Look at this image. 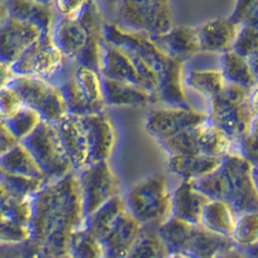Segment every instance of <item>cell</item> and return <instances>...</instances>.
Listing matches in <instances>:
<instances>
[{"label": "cell", "mask_w": 258, "mask_h": 258, "mask_svg": "<svg viewBox=\"0 0 258 258\" xmlns=\"http://www.w3.org/2000/svg\"><path fill=\"white\" fill-rule=\"evenodd\" d=\"M85 226L78 176L45 183L31 198L30 240L49 245L66 254L71 235Z\"/></svg>", "instance_id": "6da1fadb"}, {"label": "cell", "mask_w": 258, "mask_h": 258, "mask_svg": "<svg viewBox=\"0 0 258 258\" xmlns=\"http://www.w3.org/2000/svg\"><path fill=\"white\" fill-rule=\"evenodd\" d=\"M257 165H253L238 153L222 158L220 167L194 179L192 185L209 200H222L231 207L236 216L257 212L258 192L255 183Z\"/></svg>", "instance_id": "7a4b0ae2"}, {"label": "cell", "mask_w": 258, "mask_h": 258, "mask_svg": "<svg viewBox=\"0 0 258 258\" xmlns=\"http://www.w3.org/2000/svg\"><path fill=\"white\" fill-rule=\"evenodd\" d=\"M208 124L222 131L235 144L257 126V89L245 91L236 85L225 88L209 100Z\"/></svg>", "instance_id": "3957f363"}, {"label": "cell", "mask_w": 258, "mask_h": 258, "mask_svg": "<svg viewBox=\"0 0 258 258\" xmlns=\"http://www.w3.org/2000/svg\"><path fill=\"white\" fill-rule=\"evenodd\" d=\"M114 24L151 39L176 26L170 0H120L115 9Z\"/></svg>", "instance_id": "277c9868"}, {"label": "cell", "mask_w": 258, "mask_h": 258, "mask_svg": "<svg viewBox=\"0 0 258 258\" xmlns=\"http://www.w3.org/2000/svg\"><path fill=\"white\" fill-rule=\"evenodd\" d=\"M125 209L142 226H159L172 216L167 179L160 174L147 177L131 187L124 198Z\"/></svg>", "instance_id": "5b68a950"}, {"label": "cell", "mask_w": 258, "mask_h": 258, "mask_svg": "<svg viewBox=\"0 0 258 258\" xmlns=\"http://www.w3.org/2000/svg\"><path fill=\"white\" fill-rule=\"evenodd\" d=\"M21 144L31 154L47 183L58 181L74 172L53 124L41 121Z\"/></svg>", "instance_id": "8992f818"}, {"label": "cell", "mask_w": 258, "mask_h": 258, "mask_svg": "<svg viewBox=\"0 0 258 258\" xmlns=\"http://www.w3.org/2000/svg\"><path fill=\"white\" fill-rule=\"evenodd\" d=\"M8 85L20 96L25 107L38 112L45 123L54 124L68 114L59 88L45 79L13 75Z\"/></svg>", "instance_id": "52a82bcc"}, {"label": "cell", "mask_w": 258, "mask_h": 258, "mask_svg": "<svg viewBox=\"0 0 258 258\" xmlns=\"http://www.w3.org/2000/svg\"><path fill=\"white\" fill-rule=\"evenodd\" d=\"M78 182L85 220L106 202L120 195L119 181L110 168L109 161L87 165L79 172Z\"/></svg>", "instance_id": "ba28073f"}, {"label": "cell", "mask_w": 258, "mask_h": 258, "mask_svg": "<svg viewBox=\"0 0 258 258\" xmlns=\"http://www.w3.org/2000/svg\"><path fill=\"white\" fill-rule=\"evenodd\" d=\"M63 58L53 41L52 34L41 32V35L9 68L17 77L47 79L61 70Z\"/></svg>", "instance_id": "9c48e42d"}, {"label": "cell", "mask_w": 258, "mask_h": 258, "mask_svg": "<svg viewBox=\"0 0 258 258\" xmlns=\"http://www.w3.org/2000/svg\"><path fill=\"white\" fill-rule=\"evenodd\" d=\"M103 36L110 44L142 59L147 66L155 71L158 78L165 70L169 62V57L154 43L153 39L142 34L125 31L116 26L114 22H105Z\"/></svg>", "instance_id": "30bf717a"}, {"label": "cell", "mask_w": 258, "mask_h": 258, "mask_svg": "<svg viewBox=\"0 0 258 258\" xmlns=\"http://www.w3.org/2000/svg\"><path fill=\"white\" fill-rule=\"evenodd\" d=\"M31 198H21L0 186V241L9 244L30 240Z\"/></svg>", "instance_id": "8fae6325"}, {"label": "cell", "mask_w": 258, "mask_h": 258, "mask_svg": "<svg viewBox=\"0 0 258 258\" xmlns=\"http://www.w3.org/2000/svg\"><path fill=\"white\" fill-rule=\"evenodd\" d=\"M208 123V117L204 112L183 107L156 109L150 112L145 123L147 133L156 141H164L187 129Z\"/></svg>", "instance_id": "7c38bea8"}, {"label": "cell", "mask_w": 258, "mask_h": 258, "mask_svg": "<svg viewBox=\"0 0 258 258\" xmlns=\"http://www.w3.org/2000/svg\"><path fill=\"white\" fill-rule=\"evenodd\" d=\"M77 17L87 32V41L79 56L75 59L79 62V66H85L100 73L103 43H105V36H103L105 20L96 0H88Z\"/></svg>", "instance_id": "4fadbf2b"}, {"label": "cell", "mask_w": 258, "mask_h": 258, "mask_svg": "<svg viewBox=\"0 0 258 258\" xmlns=\"http://www.w3.org/2000/svg\"><path fill=\"white\" fill-rule=\"evenodd\" d=\"M87 144H88V165L109 161L116 141L115 126L105 112L82 116Z\"/></svg>", "instance_id": "5bb4252c"}, {"label": "cell", "mask_w": 258, "mask_h": 258, "mask_svg": "<svg viewBox=\"0 0 258 258\" xmlns=\"http://www.w3.org/2000/svg\"><path fill=\"white\" fill-rule=\"evenodd\" d=\"M41 35L38 27L9 17L0 25V63L11 66Z\"/></svg>", "instance_id": "9a60e30c"}, {"label": "cell", "mask_w": 258, "mask_h": 258, "mask_svg": "<svg viewBox=\"0 0 258 258\" xmlns=\"http://www.w3.org/2000/svg\"><path fill=\"white\" fill-rule=\"evenodd\" d=\"M58 135L63 151L69 158L74 172H80L88 165V144L82 117L66 114L53 124Z\"/></svg>", "instance_id": "2e32d148"}, {"label": "cell", "mask_w": 258, "mask_h": 258, "mask_svg": "<svg viewBox=\"0 0 258 258\" xmlns=\"http://www.w3.org/2000/svg\"><path fill=\"white\" fill-rule=\"evenodd\" d=\"M238 246L230 238L209 231L202 225H191L182 253L191 258H216Z\"/></svg>", "instance_id": "e0dca14e"}, {"label": "cell", "mask_w": 258, "mask_h": 258, "mask_svg": "<svg viewBox=\"0 0 258 258\" xmlns=\"http://www.w3.org/2000/svg\"><path fill=\"white\" fill-rule=\"evenodd\" d=\"M240 25L227 18H213L197 26L200 52L223 53L231 48Z\"/></svg>", "instance_id": "ac0fdd59"}, {"label": "cell", "mask_w": 258, "mask_h": 258, "mask_svg": "<svg viewBox=\"0 0 258 258\" xmlns=\"http://www.w3.org/2000/svg\"><path fill=\"white\" fill-rule=\"evenodd\" d=\"M208 202L206 195L194 187L191 179H182L178 187L170 194V217L188 225H199L203 208Z\"/></svg>", "instance_id": "d6986e66"}, {"label": "cell", "mask_w": 258, "mask_h": 258, "mask_svg": "<svg viewBox=\"0 0 258 258\" xmlns=\"http://www.w3.org/2000/svg\"><path fill=\"white\" fill-rule=\"evenodd\" d=\"M141 223L135 220L128 212H124L109 232L100 240L105 254L103 258L125 257L141 231Z\"/></svg>", "instance_id": "ffe728a7"}, {"label": "cell", "mask_w": 258, "mask_h": 258, "mask_svg": "<svg viewBox=\"0 0 258 258\" xmlns=\"http://www.w3.org/2000/svg\"><path fill=\"white\" fill-rule=\"evenodd\" d=\"M154 43L167 54L169 58L186 62L200 53L197 27L173 26L164 35L153 39Z\"/></svg>", "instance_id": "44dd1931"}, {"label": "cell", "mask_w": 258, "mask_h": 258, "mask_svg": "<svg viewBox=\"0 0 258 258\" xmlns=\"http://www.w3.org/2000/svg\"><path fill=\"white\" fill-rule=\"evenodd\" d=\"M100 75L107 79L115 80V82L128 83V84L141 87L132 57L123 49L110 44L106 40L103 43Z\"/></svg>", "instance_id": "7402d4cb"}, {"label": "cell", "mask_w": 258, "mask_h": 258, "mask_svg": "<svg viewBox=\"0 0 258 258\" xmlns=\"http://www.w3.org/2000/svg\"><path fill=\"white\" fill-rule=\"evenodd\" d=\"M183 63L178 59L169 58L167 68L158 78V101L167 103L170 107L190 109L185 93L183 83Z\"/></svg>", "instance_id": "603a6c76"}, {"label": "cell", "mask_w": 258, "mask_h": 258, "mask_svg": "<svg viewBox=\"0 0 258 258\" xmlns=\"http://www.w3.org/2000/svg\"><path fill=\"white\" fill-rule=\"evenodd\" d=\"M102 80L103 102L106 106L115 107H144L150 103L158 102L155 97L151 96L144 88L128 83L115 82L101 77Z\"/></svg>", "instance_id": "cb8c5ba5"}, {"label": "cell", "mask_w": 258, "mask_h": 258, "mask_svg": "<svg viewBox=\"0 0 258 258\" xmlns=\"http://www.w3.org/2000/svg\"><path fill=\"white\" fill-rule=\"evenodd\" d=\"M52 39L63 57L77 58L87 41V32L78 17H62L53 26Z\"/></svg>", "instance_id": "d4e9b609"}, {"label": "cell", "mask_w": 258, "mask_h": 258, "mask_svg": "<svg viewBox=\"0 0 258 258\" xmlns=\"http://www.w3.org/2000/svg\"><path fill=\"white\" fill-rule=\"evenodd\" d=\"M8 16L38 27L41 32H50L54 26L56 9L30 0H4Z\"/></svg>", "instance_id": "484cf974"}, {"label": "cell", "mask_w": 258, "mask_h": 258, "mask_svg": "<svg viewBox=\"0 0 258 258\" xmlns=\"http://www.w3.org/2000/svg\"><path fill=\"white\" fill-rule=\"evenodd\" d=\"M220 71L227 84L236 85L249 92L257 89V69L231 49L221 53Z\"/></svg>", "instance_id": "4316f807"}, {"label": "cell", "mask_w": 258, "mask_h": 258, "mask_svg": "<svg viewBox=\"0 0 258 258\" xmlns=\"http://www.w3.org/2000/svg\"><path fill=\"white\" fill-rule=\"evenodd\" d=\"M221 158L202 155H172L168 158V167L172 173L182 179H198L212 173L220 167Z\"/></svg>", "instance_id": "83f0119b"}, {"label": "cell", "mask_w": 258, "mask_h": 258, "mask_svg": "<svg viewBox=\"0 0 258 258\" xmlns=\"http://www.w3.org/2000/svg\"><path fill=\"white\" fill-rule=\"evenodd\" d=\"M236 217L238 216L227 203L222 200H209L203 208L199 225L214 234L231 239Z\"/></svg>", "instance_id": "f1b7e54d"}, {"label": "cell", "mask_w": 258, "mask_h": 258, "mask_svg": "<svg viewBox=\"0 0 258 258\" xmlns=\"http://www.w3.org/2000/svg\"><path fill=\"white\" fill-rule=\"evenodd\" d=\"M0 170L4 173L13 174V176L43 178L38 164L21 142L16 144L0 156Z\"/></svg>", "instance_id": "f546056e"}, {"label": "cell", "mask_w": 258, "mask_h": 258, "mask_svg": "<svg viewBox=\"0 0 258 258\" xmlns=\"http://www.w3.org/2000/svg\"><path fill=\"white\" fill-rule=\"evenodd\" d=\"M125 211L124 199L120 195H117V197L112 198L109 202H106L102 207H100L89 217H87L85 227L98 240H101Z\"/></svg>", "instance_id": "4dcf8cb0"}, {"label": "cell", "mask_w": 258, "mask_h": 258, "mask_svg": "<svg viewBox=\"0 0 258 258\" xmlns=\"http://www.w3.org/2000/svg\"><path fill=\"white\" fill-rule=\"evenodd\" d=\"M168 254L167 246L158 234V226H142L124 258H165Z\"/></svg>", "instance_id": "1f68e13d"}, {"label": "cell", "mask_w": 258, "mask_h": 258, "mask_svg": "<svg viewBox=\"0 0 258 258\" xmlns=\"http://www.w3.org/2000/svg\"><path fill=\"white\" fill-rule=\"evenodd\" d=\"M235 145L222 131L211 124H204L199 135V154L213 158H225L232 151Z\"/></svg>", "instance_id": "d6a6232c"}, {"label": "cell", "mask_w": 258, "mask_h": 258, "mask_svg": "<svg viewBox=\"0 0 258 258\" xmlns=\"http://www.w3.org/2000/svg\"><path fill=\"white\" fill-rule=\"evenodd\" d=\"M188 88L211 100L227 84L220 70H192L183 78Z\"/></svg>", "instance_id": "836d02e7"}, {"label": "cell", "mask_w": 258, "mask_h": 258, "mask_svg": "<svg viewBox=\"0 0 258 258\" xmlns=\"http://www.w3.org/2000/svg\"><path fill=\"white\" fill-rule=\"evenodd\" d=\"M66 254L70 258H103L102 244L87 227L74 232L69 239Z\"/></svg>", "instance_id": "e575fe53"}, {"label": "cell", "mask_w": 258, "mask_h": 258, "mask_svg": "<svg viewBox=\"0 0 258 258\" xmlns=\"http://www.w3.org/2000/svg\"><path fill=\"white\" fill-rule=\"evenodd\" d=\"M73 79L75 80L78 88L88 102L97 106L98 109L105 110L106 105L103 102L102 80H101L100 73L85 66H79Z\"/></svg>", "instance_id": "d590c367"}, {"label": "cell", "mask_w": 258, "mask_h": 258, "mask_svg": "<svg viewBox=\"0 0 258 258\" xmlns=\"http://www.w3.org/2000/svg\"><path fill=\"white\" fill-rule=\"evenodd\" d=\"M59 92L62 94V98L66 105V110L68 114L77 115V116H88V115L100 114V112H105V110L98 109L97 106L92 105L91 102L87 101L82 92L78 88L75 80L70 79L66 83L58 87Z\"/></svg>", "instance_id": "8d00e7d4"}, {"label": "cell", "mask_w": 258, "mask_h": 258, "mask_svg": "<svg viewBox=\"0 0 258 258\" xmlns=\"http://www.w3.org/2000/svg\"><path fill=\"white\" fill-rule=\"evenodd\" d=\"M203 125L187 129L185 132H181L173 137L168 138V140L160 141L159 145L163 147V150L167 151L169 156L197 155V154H199V135Z\"/></svg>", "instance_id": "74e56055"}, {"label": "cell", "mask_w": 258, "mask_h": 258, "mask_svg": "<svg viewBox=\"0 0 258 258\" xmlns=\"http://www.w3.org/2000/svg\"><path fill=\"white\" fill-rule=\"evenodd\" d=\"M231 240L238 248L249 249L257 245L258 240V214L257 212L240 214L236 217Z\"/></svg>", "instance_id": "f35d334b"}, {"label": "cell", "mask_w": 258, "mask_h": 258, "mask_svg": "<svg viewBox=\"0 0 258 258\" xmlns=\"http://www.w3.org/2000/svg\"><path fill=\"white\" fill-rule=\"evenodd\" d=\"M257 45H258V31L257 24H243L240 25L238 35L235 38L230 49L248 59L253 68L257 69Z\"/></svg>", "instance_id": "ab89813d"}, {"label": "cell", "mask_w": 258, "mask_h": 258, "mask_svg": "<svg viewBox=\"0 0 258 258\" xmlns=\"http://www.w3.org/2000/svg\"><path fill=\"white\" fill-rule=\"evenodd\" d=\"M3 121L11 135L18 142H21L24 141L26 137H29L43 120H41L40 115L38 112L29 109V107H24L18 112H16L13 116L8 117Z\"/></svg>", "instance_id": "60d3db41"}, {"label": "cell", "mask_w": 258, "mask_h": 258, "mask_svg": "<svg viewBox=\"0 0 258 258\" xmlns=\"http://www.w3.org/2000/svg\"><path fill=\"white\" fill-rule=\"evenodd\" d=\"M47 182L43 178H32V177L13 176L4 173L0 170V186L6 188L8 192L21 198H32Z\"/></svg>", "instance_id": "b9f144b4"}, {"label": "cell", "mask_w": 258, "mask_h": 258, "mask_svg": "<svg viewBox=\"0 0 258 258\" xmlns=\"http://www.w3.org/2000/svg\"><path fill=\"white\" fill-rule=\"evenodd\" d=\"M24 107V103L15 89L11 88L8 84L0 88V120L13 116Z\"/></svg>", "instance_id": "7bdbcfd3"}, {"label": "cell", "mask_w": 258, "mask_h": 258, "mask_svg": "<svg viewBox=\"0 0 258 258\" xmlns=\"http://www.w3.org/2000/svg\"><path fill=\"white\" fill-rule=\"evenodd\" d=\"M258 0H236L230 20L238 25L257 24Z\"/></svg>", "instance_id": "ee69618b"}, {"label": "cell", "mask_w": 258, "mask_h": 258, "mask_svg": "<svg viewBox=\"0 0 258 258\" xmlns=\"http://www.w3.org/2000/svg\"><path fill=\"white\" fill-rule=\"evenodd\" d=\"M236 145H239V150H240L239 155L243 156L253 165H257V133L255 131L241 137L236 142Z\"/></svg>", "instance_id": "f6af8a7d"}, {"label": "cell", "mask_w": 258, "mask_h": 258, "mask_svg": "<svg viewBox=\"0 0 258 258\" xmlns=\"http://www.w3.org/2000/svg\"><path fill=\"white\" fill-rule=\"evenodd\" d=\"M88 0H56L54 9L62 17H77Z\"/></svg>", "instance_id": "bcb514c9"}, {"label": "cell", "mask_w": 258, "mask_h": 258, "mask_svg": "<svg viewBox=\"0 0 258 258\" xmlns=\"http://www.w3.org/2000/svg\"><path fill=\"white\" fill-rule=\"evenodd\" d=\"M16 144H18L17 140L11 135L4 121L0 120V156L3 155L4 153H7Z\"/></svg>", "instance_id": "7dc6e473"}, {"label": "cell", "mask_w": 258, "mask_h": 258, "mask_svg": "<svg viewBox=\"0 0 258 258\" xmlns=\"http://www.w3.org/2000/svg\"><path fill=\"white\" fill-rule=\"evenodd\" d=\"M216 258H250V257L249 255H246L244 252H241L239 248H235V249L230 250V252L227 253H223V254L218 255V257Z\"/></svg>", "instance_id": "c3c4849f"}, {"label": "cell", "mask_w": 258, "mask_h": 258, "mask_svg": "<svg viewBox=\"0 0 258 258\" xmlns=\"http://www.w3.org/2000/svg\"><path fill=\"white\" fill-rule=\"evenodd\" d=\"M7 18H8V9H7L6 2L0 0V25L3 24Z\"/></svg>", "instance_id": "681fc988"}, {"label": "cell", "mask_w": 258, "mask_h": 258, "mask_svg": "<svg viewBox=\"0 0 258 258\" xmlns=\"http://www.w3.org/2000/svg\"><path fill=\"white\" fill-rule=\"evenodd\" d=\"M119 3H120V0H103V6H105V8L107 9V11H110V12L114 13L116 7L119 6Z\"/></svg>", "instance_id": "f907efd6"}, {"label": "cell", "mask_w": 258, "mask_h": 258, "mask_svg": "<svg viewBox=\"0 0 258 258\" xmlns=\"http://www.w3.org/2000/svg\"><path fill=\"white\" fill-rule=\"evenodd\" d=\"M30 2H34V3H39V4H43V6L54 8V2H56V0H30Z\"/></svg>", "instance_id": "816d5d0a"}, {"label": "cell", "mask_w": 258, "mask_h": 258, "mask_svg": "<svg viewBox=\"0 0 258 258\" xmlns=\"http://www.w3.org/2000/svg\"><path fill=\"white\" fill-rule=\"evenodd\" d=\"M165 258H191V257L183 254V253H169Z\"/></svg>", "instance_id": "f5cc1de1"}]
</instances>
